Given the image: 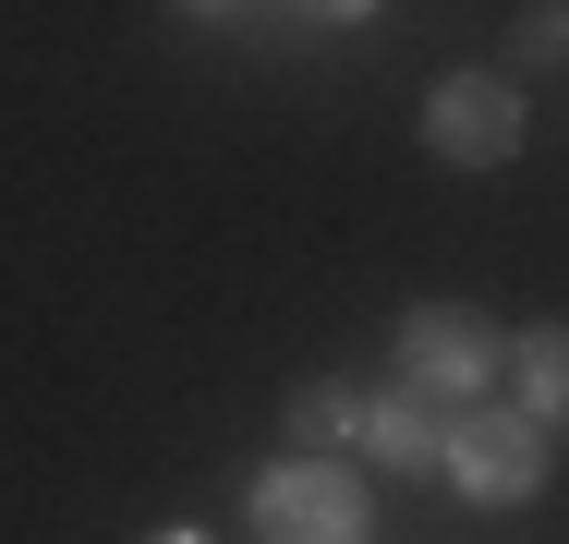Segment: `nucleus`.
Returning a JSON list of instances; mask_svg holds the SVG:
<instances>
[{"label":"nucleus","instance_id":"20e7f679","mask_svg":"<svg viewBox=\"0 0 569 544\" xmlns=\"http://www.w3.org/2000/svg\"><path fill=\"white\" fill-rule=\"evenodd\" d=\"M437 472H449L472 508H521V496L546 484V435L521 424V412H460V424H449V460H437Z\"/></svg>","mask_w":569,"mask_h":544},{"label":"nucleus","instance_id":"6e6552de","mask_svg":"<svg viewBox=\"0 0 569 544\" xmlns=\"http://www.w3.org/2000/svg\"><path fill=\"white\" fill-rule=\"evenodd\" d=\"M569 49V12H521V61H558Z\"/></svg>","mask_w":569,"mask_h":544},{"label":"nucleus","instance_id":"1a4fd4ad","mask_svg":"<svg viewBox=\"0 0 569 544\" xmlns=\"http://www.w3.org/2000/svg\"><path fill=\"white\" fill-rule=\"evenodd\" d=\"M146 544H207V533H146Z\"/></svg>","mask_w":569,"mask_h":544},{"label":"nucleus","instance_id":"f257e3e1","mask_svg":"<svg viewBox=\"0 0 569 544\" xmlns=\"http://www.w3.org/2000/svg\"><path fill=\"white\" fill-rule=\"evenodd\" d=\"M497 363H509V339L472 315V303H425V315L400 326V387L412 400H437V412H485V387H497Z\"/></svg>","mask_w":569,"mask_h":544},{"label":"nucleus","instance_id":"0eeeda50","mask_svg":"<svg viewBox=\"0 0 569 544\" xmlns=\"http://www.w3.org/2000/svg\"><path fill=\"white\" fill-rule=\"evenodd\" d=\"M351 435H363V387H340V375L291 387V447H303V460H328V447H351Z\"/></svg>","mask_w":569,"mask_h":544},{"label":"nucleus","instance_id":"7ed1b4c3","mask_svg":"<svg viewBox=\"0 0 569 544\" xmlns=\"http://www.w3.org/2000/svg\"><path fill=\"white\" fill-rule=\"evenodd\" d=\"M425 145H437L449 170H509V158H521V85H509V73H449V85L425 98Z\"/></svg>","mask_w":569,"mask_h":544},{"label":"nucleus","instance_id":"39448f33","mask_svg":"<svg viewBox=\"0 0 569 544\" xmlns=\"http://www.w3.org/2000/svg\"><path fill=\"white\" fill-rule=\"evenodd\" d=\"M363 447H376L388 472H437V460H449V412L412 400V387H388V400H363Z\"/></svg>","mask_w":569,"mask_h":544},{"label":"nucleus","instance_id":"423d86ee","mask_svg":"<svg viewBox=\"0 0 569 544\" xmlns=\"http://www.w3.org/2000/svg\"><path fill=\"white\" fill-rule=\"evenodd\" d=\"M509 387H521V424L533 435L569 424V326H533V339L509 351Z\"/></svg>","mask_w":569,"mask_h":544},{"label":"nucleus","instance_id":"f03ea898","mask_svg":"<svg viewBox=\"0 0 569 544\" xmlns=\"http://www.w3.org/2000/svg\"><path fill=\"white\" fill-rule=\"evenodd\" d=\"M242 508L267 544H363V484L340 460H279V472H254Z\"/></svg>","mask_w":569,"mask_h":544}]
</instances>
